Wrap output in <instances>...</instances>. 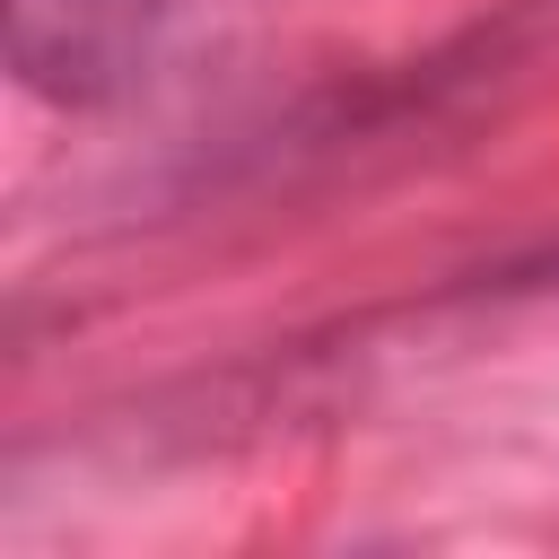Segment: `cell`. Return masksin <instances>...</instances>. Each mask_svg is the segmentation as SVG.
<instances>
[{"label":"cell","instance_id":"1","mask_svg":"<svg viewBox=\"0 0 559 559\" xmlns=\"http://www.w3.org/2000/svg\"><path fill=\"white\" fill-rule=\"evenodd\" d=\"M175 0H9V70L52 105H114L148 79Z\"/></svg>","mask_w":559,"mask_h":559}]
</instances>
